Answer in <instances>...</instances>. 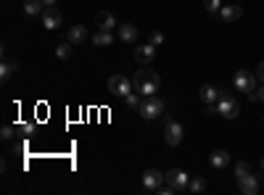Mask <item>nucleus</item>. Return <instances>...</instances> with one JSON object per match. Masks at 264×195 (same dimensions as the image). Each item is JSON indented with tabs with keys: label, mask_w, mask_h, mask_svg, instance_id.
Masks as SVG:
<instances>
[{
	"label": "nucleus",
	"mask_w": 264,
	"mask_h": 195,
	"mask_svg": "<svg viewBox=\"0 0 264 195\" xmlns=\"http://www.w3.org/2000/svg\"><path fill=\"white\" fill-rule=\"evenodd\" d=\"M132 85H135V93H140L143 98H148V95L159 93V87H162V77H159L156 72H151V69H140V72L132 77Z\"/></svg>",
	"instance_id": "f257e3e1"
},
{
	"label": "nucleus",
	"mask_w": 264,
	"mask_h": 195,
	"mask_svg": "<svg viewBox=\"0 0 264 195\" xmlns=\"http://www.w3.org/2000/svg\"><path fill=\"white\" fill-rule=\"evenodd\" d=\"M256 74L254 72H246V69H240V72H235L233 77V85L238 93H243L248 100H259V90H256Z\"/></svg>",
	"instance_id": "f03ea898"
},
{
	"label": "nucleus",
	"mask_w": 264,
	"mask_h": 195,
	"mask_svg": "<svg viewBox=\"0 0 264 195\" xmlns=\"http://www.w3.org/2000/svg\"><path fill=\"white\" fill-rule=\"evenodd\" d=\"M217 113L225 119H235L238 113H240V106H238V100L227 93V90H220V100H217Z\"/></svg>",
	"instance_id": "7ed1b4c3"
},
{
	"label": "nucleus",
	"mask_w": 264,
	"mask_h": 195,
	"mask_svg": "<svg viewBox=\"0 0 264 195\" xmlns=\"http://www.w3.org/2000/svg\"><path fill=\"white\" fill-rule=\"evenodd\" d=\"M137 113H140L143 119H148V121H151V119H159V116L164 113V100L156 98V95H148V98H143Z\"/></svg>",
	"instance_id": "20e7f679"
},
{
	"label": "nucleus",
	"mask_w": 264,
	"mask_h": 195,
	"mask_svg": "<svg viewBox=\"0 0 264 195\" xmlns=\"http://www.w3.org/2000/svg\"><path fill=\"white\" fill-rule=\"evenodd\" d=\"M132 90H135L132 79H130V77H124V74H114V77L109 79V93H111V95L127 98V95L132 93Z\"/></svg>",
	"instance_id": "39448f33"
},
{
	"label": "nucleus",
	"mask_w": 264,
	"mask_h": 195,
	"mask_svg": "<svg viewBox=\"0 0 264 195\" xmlns=\"http://www.w3.org/2000/svg\"><path fill=\"white\" fill-rule=\"evenodd\" d=\"M182 137H185V127H182L180 121H175V119H167L164 121V143L169 148H175V145L182 143Z\"/></svg>",
	"instance_id": "423d86ee"
},
{
	"label": "nucleus",
	"mask_w": 264,
	"mask_h": 195,
	"mask_svg": "<svg viewBox=\"0 0 264 195\" xmlns=\"http://www.w3.org/2000/svg\"><path fill=\"white\" fill-rule=\"evenodd\" d=\"M164 182H167V174H162L159 169H145L143 171V190L159 192V187H162Z\"/></svg>",
	"instance_id": "0eeeda50"
},
{
	"label": "nucleus",
	"mask_w": 264,
	"mask_h": 195,
	"mask_svg": "<svg viewBox=\"0 0 264 195\" xmlns=\"http://www.w3.org/2000/svg\"><path fill=\"white\" fill-rule=\"evenodd\" d=\"M167 182H169V185L180 192V190H188V185H190V177H188L182 169H169V171H167Z\"/></svg>",
	"instance_id": "6e6552de"
},
{
	"label": "nucleus",
	"mask_w": 264,
	"mask_h": 195,
	"mask_svg": "<svg viewBox=\"0 0 264 195\" xmlns=\"http://www.w3.org/2000/svg\"><path fill=\"white\" fill-rule=\"evenodd\" d=\"M42 27L45 29H59L61 27V11L56 6H45V11H42Z\"/></svg>",
	"instance_id": "1a4fd4ad"
},
{
	"label": "nucleus",
	"mask_w": 264,
	"mask_h": 195,
	"mask_svg": "<svg viewBox=\"0 0 264 195\" xmlns=\"http://www.w3.org/2000/svg\"><path fill=\"white\" fill-rule=\"evenodd\" d=\"M156 58V45H151V42H145V45H137L135 48V61L140 63V66H145V63H151Z\"/></svg>",
	"instance_id": "9d476101"
},
{
	"label": "nucleus",
	"mask_w": 264,
	"mask_h": 195,
	"mask_svg": "<svg viewBox=\"0 0 264 195\" xmlns=\"http://www.w3.org/2000/svg\"><path fill=\"white\" fill-rule=\"evenodd\" d=\"M95 24H98V29H106V32L119 27L117 19H114V14H109V11H98V14H95Z\"/></svg>",
	"instance_id": "9b49d317"
},
{
	"label": "nucleus",
	"mask_w": 264,
	"mask_h": 195,
	"mask_svg": "<svg viewBox=\"0 0 264 195\" xmlns=\"http://www.w3.org/2000/svg\"><path fill=\"white\" fill-rule=\"evenodd\" d=\"M238 190L243 192V195H256L259 192V182L254 174H248V177H240L238 179Z\"/></svg>",
	"instance_id": "f8f14e48"
},
{
	"label": "nucleus",
	"mask_w": 264,
	"mask_h": 195,
	"mask_svg": "<svg viewBox=\"0 0 264 195\" xmlns=\"http://www.w3.org/2000/svg\"><path fill=\"white\" fill-rule=\"evenodd\" d=\"M198 95H201V100L206 103V106H212V103H217V100H220V90H217L214 85H201Z\"/></svg>",
	"instance_id": "ddd939ff"
},
{
	"label": "nucleus",
	"mask_w": 264,
	"mask_h": 195,
	"mask_svg": "<svg viewBox=\"0 0 264 195\" xmlns=\"http://www.w3.org/2000/svg\"><path fill=\"white\" fill-rule=\"evenodd\" d=\"M66 40L72 42V45H79V42H85V40H87V29H85L82 24H74L72 29H69Z\"/></svg>",
	"instance_id": "4468645a"
},
{
	"label": "nucleus",
	"mask_w": 264,
	"mask_h": 195,
	"mask_svg": "<svg viewBox=\"0 0 264 195\" xmlns=\"http://www.w3.org/2000/svg\"><path fill=\"white\" fill-rule=\"evenodd\" d=\"M220 16H222V21H238L240 16H243V8L240 6H222Z\"/></svg>",
	"instance_id": "2eb2a0df"
},
{
	"label": "nucleus",
	"mask_w": 264,
	"mask_h": 195,
	"mask_svg": "<svg viewBox=\"0 0 264 195\" xmlns=\"http://www.w3.org/2000/svg\"><path fill=\"white\" fill-rule=\"evenodd\" d=\"M111 42H114V34L106 32V29H98V32L93 34V45H95V48H109Z\"/></svg>",
	"instance_id": "dca6fc26"
},
{
	"label": "nucleus",
	"mask_w": 264,
	"mask_h": 195,
	"mask_svg": "<svg viewBox=\"0 0 264 195\" xmlns=\"http://www.w3.org/2000/svg\"><path fill=\"white\" fill-rule=\"evenodd\" d=\"M117 29H119V40L122 42H135L137 40V27L135 24H122Z\"/></svg>",
	"instance_id": "f3484780"
},
{
	"label": "nucleus",
	"mask_w": 264,
	"mask_h": 195,
	"mask_svg": "<svg viewBox=\"0 0 264 195\" xmlns=\"http://www.w3.org/2000/svg\"><path fill=\"white\" fill-rule=\"evenodd\" d=\"M212 166L214 169H227L230 166V156H227V151H214L212 153Z\"/></svg>",
	"instance_id": "a211bd4d"
},
{
	"label": "nucleus",
	"mask_w": 264,
	"mask_h": 195,
	"mask_svg": "<svg viewBox=\"0 0 264 195\" xmlns=\"http://www.w3.org/2000/svg\"><path fill=\"white\" fill-rule=\"evenodd\" d=\"M45 11V3L42 0H24V14L27 16H37Z\"/></svg>",
	"instance_id": "6ab92c4d"
},
{
	"label": "nucleus",
	"mask_w": 264,
	"mask_h": 195,
	"mask_svg": "<svg viewBox=\"0 0 264 195\" xmlns=\"http://www.w3.org/2000/svg\"><path fill=\"white\" fill-rule=\"evenodd\" d=\"M56 55H59V58H61V61H66V58H72V42H69V40H66V42H61V45H59V48H56Z\"/></svg>",
	"instance_id": "aec40b11"
},
{
	"label": "nucleus",
	"mask_w": 264,
	"mask_h": 195,
	"mask_svg": "<svg viewBox=\"0 0 264 195\" xmlns=\"http://www.w3.org/2000/svg\"><path fill=\"white\" fill-rule=\"evenodd\" d=\"M124 103H127V108H140V103H143V95L140 93H135V90H132V93L127 95V98H124Z\"/></svg>",
	"instance_id": "412c9836"
},
{
	"label": "nucleus",
	"mask_w": 264,
	"mask_h": 195,
	"mask_svg": "<svg viewBox=\"0 0 264 195\" xmlns=\"http://www.w3.org/2000/svg\"><path fill=\"white\" fill-rule=\"evenodd\" d=\"M190 192H203L206 190V177H193L190 179V185H188Z\"/></svg>",
	"instance_id": "4be33fe9"
},
{
	"label": "nucleus",
	"mask_w": 264,
	"mask_h": 195,
	"mask_svg": "<svg viewBox=\"0 0 264 195\" xmlns=\"http://www.w3.org/2000/svg\"><path fill=\"white\" fill-rule=\"evenodd\" d=\"M14 72H19V66H16L14 61H3V66H0V77H3V79H8V77L14 74Z\"/></svg>",
	"instance_id": "5701e85b"
},
{
	"label": "nucleus",
	"mask_w": 264,
	"mask_h": 195,
	"mask_svg": "<svg viewBox=\"0 0 264 195\" xmlns=\"http://www.w3.org/2000/svg\"><path fill=\"white\" fill-rule=\"evenodd\" d=\"M248 174H251L248 161H238V164H235V177L240 179V177H248Z\"/></svg>",
	"instance_id": "b1692460"
},
{
	"label": "nucleus",
	"mask_w": 264,
	"mask_h": 195,
	"mask_svg": "<svg viewBox=\"0 0 264 195\" xmlns=\"http://www.w3.org/2000/svg\"><path fill=\"white\" fill-rule=\"evenodd\" d=\"M203 8L209 11V14H220V8H222V0H203Z\"/></svg>",
	"instance_id": "393cba45"
},
{
	"label": "nucleus",
	"mask_w": 264,
	"mask_h": 195,
	"mask_svg": "<svg viewBox=\"0 0 264 195\" xmlns=\"http://www.w3.org/2000/svg\"><path fill=\"white\" fill-rule=\"evenodd\" d=\"M148 42L159 48V45H164V34H162V32H151V34H148Z\"/></svg>",
	"instance_id": "a878e982"
},
{
	"label": "nucleus",
	"mask_w": 264,
	"mask_h": 195,
	"mask_svg": "<svg viewBox=\"0 0 264 195\" xmlns=\"http://www.w3.org/2000/svg\"><path fill=\"white\" fill-rule=\"evenodd\" d=\"M14 132H16V127H11V124H6V127L0 129V137H3V140H11V137H14Z\"/></svg>",
	"instance_id": "bb28decb"
},
{
	"label": "nucleus",
	"mask_w": 264,
	"mask_h": 195,
	"mask_svg": "<svg viewBox=\"0 0 264 195\" xmlns=\"http://www.w3.org/2000/svg\"><path fill=\"white\" fill-rule=\"evenodd\" d=\"M16 132H21V135H32V132H34V124H16Z\"/></svg>",
	"instance_id": "cd10ccee"
},
{
	"label": "nucleus",
	"mask_w": 264,
	"mask_h": 195,
	"mask_svg": "<svg viewBox=\"0 0 264 195\" xmlns=\"http://www.w3.org/2000/svg\"><path fill=\"white\" fill-rule=\"evenodd\" d=\"M254 74H256V79H259V82L264 85V61H261L259 66H256V72H254Z\"/></svg>",
	"instance_id": "c85d7f7f"
},
{
	"label": "nucleus",
	"mask_w": 264,
	"mask_h": 195,
	"mask_svg": "<svg viewBox=\"0 0 264 195\" xmlns=\"http://www.w3.org/2000/svg\"><path fill=\"white\" fill-rule=\"evenodd\" d=\"M45 6H59V0H42Z\"/></svg>",
	"instance_id": "c756f323"
},
{
	"label": "nucleus",
	"mask_w": 264,
	"mask_h": 195,
	"mask_svg": "<svg viewBox=\"0 0 264 195\" xmlns=\"http://www.w3.org/2000/svg\"><path fill=\"white\" fill-rule=\"evenodd\" d=\"M259 100L264 103V85H261V90H259Z\"/></svg>",
	"instance_id": "7c9ffc66"
},
{
	"label": "nucleus",
	"mask_w": 264,
	"mask_h": 195,
	"mask_svg": "<svg viewBox=\"0 0 264 195\" xmlns=\"http://www.w3.org/2000/svg\"><path fill=\"white\" fill-rule=\"evenodd\" d=\"M261 171H264V158H261Z\"/></svg>",
	"instance_id": "2f4dec72"
}]
</instances>
